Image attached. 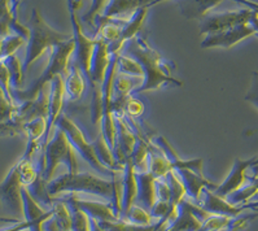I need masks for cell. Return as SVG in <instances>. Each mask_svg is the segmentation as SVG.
Segmentation results:
<instances>
[{
    "instance_id": "obj_10",
    "label": "cell",
    "mask_w": 258,
    "mask_h": 231,
    "mask_svg": "<svg viewBox=\"0 0 258 231\" xmlns=\"http://www.w3.org/2000/svg\"><path fill=\"white\" fill-rule=\"evenodd\" d=\"M253 11L250 8L237 11V12H226L219 15H208L203 20H200L201 34H216L221 31L237 26L240 24H245L250 21Z\"/></svg>"
},
{
    "instance_id": "obj_49",
    "label": "cell",
    "mask_w": 258,
    "mask_h": 231,
    "mask_svg": "<svg viewBox=\"0 0 258 231\" xmlns=\"http://www.w3.org/2000/svg\"><path fill=\"white\" fill-rule=\"evenodd\" d=\"M26 228H28V222L25 221V219H22V221L12 223V226H11V227L0 228V231H25Z\"/></svg>"
},
{
    "instance_id": "obj_53",
    "label": "cell",
    "mask_w": 258,
    "mask_h": 231,
    "mask_svg": "<svg viewBox=\"0 0 258 231\" xmlns=\"http://www.w3.org/2000/svg\"><path fill=\"white\" fill-rule=\"evenodd\" d=\"M249 171H250V174H249V176L258 177V158H257V162H255V164L253 165L250 169H249Z\"/></svg>"
},
{
    "instance_id": "obj_8",
    "label": "cell",
    "mask_w": 258,
    "mask_h": 231,
    "mask_svg": "<svg viewBox=\"0 0 258 231\" xmlns=\"http://www.w3.org/2000/svg\"><path fill=\"white\" fill-rule=\"evenodd\" d=\"M113 116L115 122V146L113 148V153L115 156L118 169H123L127 158L130 157L137 146L138 137L134 130L128 126L123 113L122 114L114 113Z\"/></svg>"
},
{
    "instance_id": "obj_2",
    "label": "cell",
    "mask_w": 258,
    "mask_h": 231,
    "mask_svg": "<svg viewBox=\"0 0 258 231\" xmlns=\"http://www.w3.org/2000/svg\"><path fill=\"white\" fill-rule=\"evenodd\" d=\"M74 39L67 40L62 42L57 46H53L51 48V53H49V63L47 64L46 70L40 74L38 79H35L26 90H11L13 96V100L16 104H21L24 101L34 100L38 96L39 91L44 86L49 85L52 79L55 78L58 74H62L64 78L67 77L68 70H69L70 59L74 55Z\"/></svg>"
},
{
    "instance_id": "obj_59",
    "label": "cell",
    "mask_w": 258,
    "mask_h": 231,
    "mask_svg": "<svg viewBox=\"0 0 258 231\" xmlns=\"http://www.w3.org/2000/svg\"><path fill=\"white\" fill-rule=\"evenodd\" d=\"M254 210H255V212H257V213H258V208H257V209H254Z\"/></svg>"
},
{
    "instance_id": "obj_26",
    "label": "cell",
    "mask_w": 258,
    "mask_h": 231,
    "mask_svg": "<svg viewBox=\"0 0 258 231\" xmlns=\"http://www.w3.org/2000/svg\"><path fill=\"white\" fill-rule=\"evenodd\" d=\"M144 77L126 76L117 72L113 82V96L124 97L133 94L138 87L143 85Z\"/></svg>"
},
{
    "instance_id": "obj_9",
    "label": "cell",
    "mask_w": 258,
    "mask_h": 231,
    "mask_svg": "<svg viewBox=\"0 0 258 231\" xmlns=\"http://www.w3.org/2000/svg\"><path fill=\"white\" fill-rule=\"evenodd\" d=\"M22 182L20 178L19 165H13L8 176L0 183V203L13 214L24 217L22 210Z\"/></svg>"
},
{
    "instance_id": "obj_13",
    "label": "cell",
    "mask_w": 258,
    "mask_h": 231,
    "mask_svg": "<svg viewBox=\"0 0 258 231\" xmlns=\"http://www.w3.org/2000/svg\"><path fill=\"white\" fill-rule=\"evenodd\" d=\"M201 226L203 222L192 212L191 201L188 199H183L157 231H200Z\"/></svg>"
},
{
    "instance_id": "obj_42",
    "label": "cell",
    "mask_w": 258,
    "mask_h": 231,
    "mask_svg": "<svg viewBox=\"0 0 258 231\" xmlns=\"http://www.w3.org/2000/svg\"><path fill=\"white\" fill-rule=\"evenodd\" d=\"M255 217H258V213H254V214H241V213H240L239 216L231 217L227 227H226V230L227 231H248L249 223H250V221H252V219H254Z\"/></svg>"
},
{
    "instance_id": "obj_15",
    "label": "cell",
    "mask_w": 258,
    "mask_h": 231,
    "mask_svg": "<svg viewBox=\"0 0 258 231\" xmlns=\"http://www.w3.org/2000/svg\"><path fill=\"white\" fill-rule=\"evenodd\" d=\"M21 195L24 219L28 222V228L25 231H43L44 222L48 221L53 216V212H52V209H43L39 204L31 198V195L29 194L26 187H22Z\"/></svg>"
},
{
    "instance_id": "obj_28",
    "label": "cell",
    "mask_w": 258,
    "mask_h": 231,
    "mask_svg": "<svg viewBox=\"0 0 258 231\" xmlns=\"http://www.w3.org/2000/svg\"><path fill=\"white\" fill-rule=\"evenodd\" d=\"M47 181L42 177V174L37 177V180L34 181L30 186L26 187V190L29 191V194L31 195V198L39 204L43 209L49 210L52 209V205H53V199H52L51 195L48 194V190H47Z\"/></svg>"
},
{
    "instance_id": "obj_40",
    "label": "cell",
    "mask_w": 258,
    "mask_h": 231,
    "mask_svg": "<svg viewBox=\"0 0 258 231\" xmlns=\"http://www.w3.org/2000/svg\"><path fill=\"white\" fill-rule=\"evenodd\" d=\"M26 40L20 35L10 34L3 38V44H2V53H0V60L4 57H8L11 55H15L16 51L24 44Z\"/></svg>"
},
{
    "instance_id": "obj_3",
    "label": "cell",
    "mask_w": 258,
    "mask_h": 231,
    "mask_svg": "<svg viewBox=\"0 0 258 231\" xmlns=\"http://www.w3.org/2000/svg\"><path fill=\"white\" fill-rule=\"evenodd\" d=\"M30 30V37L28 40V48H26V55L22 63L24 67V73H28L31 65L40 57L46 51H51L53 46H57L60 43L67 42V40L73 38V34H65L52 29L46 20L43 19L39 10L34 8L31 11L30 20L26 25Z\"/></svg>"
},
{
    "instance_id": "obj_7",
    "label": "cell",
    "mask_w": 258,
    "mask_h": 231,
    "mask_svg": "<svg viewBox=\"0 0 258 231\" xmlns=\"http://www.w3.org/2000/svg\"><path fill=\"white\" fill-rule=\"evenodd\" d=\"M70 21L73 28V39L76 48H74V56L76 61L82 69L87 82H90V70H91V60L95 52L97 40L94 38H88L82 29V25L77 17V12L70 10Z\"/></svg>"
},
{
    "instance_id": "obj_39",
    "label": "cell",
    "mask_w": 258,
    "mask_h": 231,
    "mask_svg": "<svg viewBox=\"0 0 258 231\" xmlns=\"http://www.w3.org/2000/svg\"><path fill=\"white\" fill-rule=\"evenodd\" d=\"M19 173H20V178H21V182L24 187H28L30 186L34 181L37 180V177L39 176L37 170H35V167H34L33 162L31 160H26V158H21L19 162Z\"/></svg>"
},
{
    "instance_id": "obj_55",
    "label": "cell",
    "mask_w": 258,
    "mask_h": 231,
    "mask_svg": "<svg viewBox=\"0 0 258 231\" xmlns=\"http://www.w3.org/2000/svg\"><path fill=\"white\" fill-rule=\"evenodd\" d=\"M164 2H166V0H155L151 7H155V6H157V4H160V3H164Z\"/></svg>"
},
{
    "instance_id": "obj_36",
    "label": "cell",
    "mask_w": 258,
    "mask_h": 231,
    "mask_svg": "<svg viewBox=\"0 0 258 231\" xmlns=\"http://www.w3.org/2000/svg\"><path fill=\"white\" fill-rule=\"evenodd\" d=\"M152 219L153 218L151 217V213H149L148 210L144 209V208L140 207V205H138V204H134L122 221H126L128 222V223H133V225L148 226L152 225Z\"/></svg>"
},
{
    "instance_id": "obj_33",
    "label": "cell",
    "mask_w": 258,
    "mask_h": 231,
    "mask_svg": "<svg viewBox=\"0 0 258 231\" xmlns=\"http://www.w3.org/2000/svg\"><path fill=\"white\" fill-rule=\"evenodd\" d=\"M62 199H65L69 204L70 213H72V231H91V218L87 213L79 209L68 196Z\"/></svg>"
},
{
    "instance_id": "obj_58",
    "label": "cell",
    "mask_w": 258,
    "mask_h": 231,
    "mask_svg": "<svg viewBox=\"0 0 258 231\" xmlns=\"http://www.w3.org/2000/svg\"><path fill=\"white\" fill-rule=\"evenodd\" d=\"M250 2H252V3H254V4H257V6H258V0H250Z\"/></svg>"
},
{
    "instance_id": "obj_14",
    "label": "cell",
    "mask_w": 258,
    "mask_h": 231,
    "mask_svg": "<svg viewBox=\"0 0 258 231\" xmlns=\"http://www.w3.org/2000/svg\"><path fill=\"white\" fill-rule=\"evenodd\" d=\"M258 157L248 158V160H241V158H235V162L232 165V169L228 173L227 178L223 181V183L218 185L214 190V194L221 196V198H226L230 192L235 191V190L240 189L241 186H244L248 181V171L253 165L257 162Z\"/></svg>"
},
{
    "instance_id": "obj_29",
    "label": "cell",
    "mask_w": 258,
    "mask_h": 231,
    "mask_svg": "<svg viewBox=\"0 0 258 231\" xmlns=\"http://www.w3.org/2000/svg\"><path fill=\"white\" fill-rule=\"evenodd\" d=\"M94 147L99 161L104 166H106L110 170H119L118 166H117V161H115V156L113 153V149L110 148L109 144L106 143L105 138H104V135L101 133L99 135V138L94 142Z\"/></svg>"
},
{
    "instance_id": "obj_31",
    "label": "cell",
    "mask_w": 258,
    "mask_h": 231,
    "mask_svg": "<svg viewBox=\"0 0 258 231\" xmlns=\"http://www.w3.org/2000/svg\"><path fill=\"white\" fill-rule=\"evenodd\" d=\"M149 139L143 138L138 139V143L135 146L134 151L131 153V162L134 165L137 173H144L148 171V151H149Z\"/></svg>"
},
{
    "instance_id": "obj_38",
    "label": "cell",
    "mask_w": 258,
    "mask_h": 231,
    "mask_svg": "<svg viewBox=\"0 0 258 231\" xmlns=\"http://www.w3.org/2000/svg\"><path fill=\"white\" fill-rule=\"evenodd\" d=\"M17 112V104L6 94L4 88L0 86V122L13 119Z\"/></svg>"
},
{
    "instance_id": "obj_52",
    "label": "cell",
    "mask_w": 258,
    "mask_h": 231,
    "mask_svg": "<svg viewBox=\"0 0 258 231\" xmlns=\"http://www.w3.org/2000/svg\"><path fill=\"white\" fill-rule=\"evenodd\" d=\"M91 231H104V228L99 225V222L96 219L91 218Z\"/></svg>"
},
{
    "instance_id": "obj_43",
    "label": "cell",
    "mask_w": 258,
    "mask_h": 231,
    "mask_svg": "<svg viewBox=\"0 0 258 231\" xmlns=\"http://www.w3.org/2000/svg\"><path fill=\"white\" fill-rule=\"evenodd\" d=\"M123 110L131 117H140L144 113V104L133 95H127L123 100Z\"/></svg>"
},
{
    "instance_id": "obj_12",
    "label": "cell",
    "mask_w": 258,
    "mask_h": 231,
    "mask_svg": "<svg viewBox=\"0 0 258 231\" xmlns=\"http://www.w3.org/2000/svg\"><path fill=\"white\" fill-rule=\"evenodd\" d=\"M49 101H48V116H47L46 135L43 138L42 147L47 143L51 137L53 128L57 124L58 119L62 114L64 104L67 101L65 95V78L62 74H58L49 82Z\"/></svg>"
},
{
    "instance_id": "obj_27",
    "label": "cell",
    "mask_w": 258,
    "mask_h": 231,
    "mask_svg": "<svg viewBox=\"0 0 258 231\" xmlns=\"http://www.w3.org/2000/svg\"><path fill=\"white\" fill-rule=\"evenodd\" d=\"M257 194H258L257 185H255L253 177L248 176V181H246L245 185L241 186L240 189L235 190V191L230 192L225 199L228 204H231V205H234V207H240V205H243V204L249 203V201L252 200Z\"/></svg>"
},
{
    "instance_id": "obj_47",
    "label": "cell",
    "mask_w": 258,
    "mask_h": 231,
    "mask_svg": "<svg viewBox=\"0 0 258 231\" xmlns=\"http://www.w3.org/2000/svg\"><path fill=\"white\" fill-rule=\"evenodd\" d=\"M2 19H15L11 12V0H0V20Z\"/></svg>"
},
{
    "instance_id": "obj_50",
    "label": "cell",
    "mask_w": 258,
    "mask_h": 231,
    "mask_svg": "<svg viewBox=\"0 0 258 231\" xmlns=\"http://www.w3.org/2000/svg\"><path fill=\"white\" fill-rule=\"evenodd\" d=\"M43 231H61L57 225V222H56V219L53 218V216H52L48 221L44 222V225H43Z\"/></svg>"
},
{
    "instance_id": "obj_46",
    "label": "cell",
    "mask_w": 258,
    "mask_h": 231,
    "mask_svg": "<svg viewBox=\"0 0 258 231\" xmlns=\"http://www.w3.org/2000/svg\"><path fill=\"white\" fill-rule=\"evenodd\" d=\"M155 187L157 200L170 201V190H169V186H167L166 181L164 178H156Z\"/></svg>"
},
{
    "instance_id": "obj_54",
    "label": "cell",
    "mask_w": 258,
    "mask_h": 231,
    "mask_svg": "<svg viewBox=\"0 0 258 231\" xmlns=\"http://www.w3.org/2000/svg\"><path fill=\"white\" fill-rule=\"evenodd\" d=\"M83 2H85V0H76V4H74L73 8H69V10H73V11H76V12H77V11H78L79 8L82 7Z\"/></svg>"
},
{
    "instance_id": "obj_56",
    "label": "cell",
    "mask_w": 258,
    "mask_h": 231,
    "mask_svg": "<svg viewBox=\"0 0 258 231\" xmlns=\"http://www.w3.org/2000/svg\"><path fill=\"white\" fill-rule=\"evenodd\" d=\"M68 4H69V8H73L74 4H76V0H68Z\"/></svg>"
},
{
    "instance_id": "obj_34",
    "label": "cell",
    "mask_w": 258,
    "mask_h": 231,
    "mask_svg": "<svg viewBox=\"0 0 258 231\" xmlns=\"http://www.w3.org/2000/svg\"><path fill=\"white\" fill-rule=\"evenodd\" d=\"M164 180L166 181L167 186H169V190H170L171 205L176 207V205L185 198L184 186H183L182 181H180V178L178 177V174H176L173 169L164 177Z\"/></svg>"
},
{
    "instance_id": "obj_51",
    "label": "cell",
    "mask_w": 258,
    "mask_h": 231,
    "mask_svg": "<svg viewBox=\"0 0 258 231\" xmlns=\"http://www.w3.org/2000/svg\"><path fill=\"white\" fill-rule=\"evenodd\" d=\"M253 11V10H252ZM250 25H252L253 28H254V30H255V37H258V13L255 12V11H253V15H252V17H250Z\"/></svg>"
},
{
    "instance_id": "obj_19",
    "label": "cell",
    "mask_w": 258,
    "mask_h": 231,
    "mask_svg": "<svg viewBox=\"0 0 258 231\" xmlns=\"http://www.w3.org/2000/svg\"><path fill=\"white\" fill-rule=\"evenodd\" d=\"M173 170L178 174V177L182 181L185 189V195L191 199L192 203H199L201 191H203L204 187H208L212 191L216 190L217 185L209 182L207 178H204V176H199V174H196L192 170H188V169H173Z\"/></svg>"
},
{
    "instance_id": "obj_37",
    "label": "cell",
    "mask_w": 258,
    "mask_h": 231,
    "mask_svg": "<svg viewBox=\"0 0 258 231\" xmlns=\"http://www.w3.org/2000/svg\"><path fill=\"white\" fill-rule=\"evenodd\" d=\"M110 0H92L91 7L86 15L82 16V21L86 24L91 25L94 28H96V20L104 15L106 7L109 4Z\"/></svg>"
},
{
    "instance_id": "obj_23",
    "label": "cell",
    "mask_w": 258,
    "mask_h": 231,
    "mask_svg": "<svg viewBox=\"0 0 258 231\" xmlns=\"http://www.w3.org/2000/svg\"><path fill=\"white\" fill-rule=\"evenodd\" d=\"M156 178L149 173H137V183H138V192H137V200L135 204L143 207L149 212L151 208L155 205L157 201L156 196V187H155Z\"/></svg>"
},
{
    "instance_id": "obj_4",
    "label": "cell",
    "mask_w": 258,
    "mask_h": 231,
    "mask_svg": "<svg viewBox=\"0 0 258 231\" xmlns=\"http://www.w3.org/2000/svg\"><path fill=\"white\" fill-rule=\"evenodd\" d=\"M47 190L51 196L60 194H87L106 201H112L113 187L110 180H103L100 177L90 173H65L56 177L47 183Z\"/></svg>"
},
{
    "instance_id": "obj_18",
    "label": "cell",
    "mask_w": 258,
    "mask_h": 231,
    "mask_svg": "<svg viewBox=\"0 0 258 231\" xmlns=\"http://www.w3.org/2000/svg\"><path fill=\"white\" fill-rule=\"evenodd\" d=\"M68 198L76 204L79 209H82L83 212L87 213L90 218H94L96 221H117V217L114 216L113 212L112 203L106 201V203H99V201L92 200H82L78 198V194H68Z\"/></svg>"
},
{
    "instance_id": "obj_32",
    "label": "cell",
    "mask_w": 258,
    "mask_h": 231,
    "mask_svg": "<svg viewBox=\"0 0 258 231\" xmlns=\"http://www.w3.org/2000/svg\"><path fill=\"white\" fill-rule=\"evenodd\" d=\"M2 61H3V64L6 65V68L10 72L11 90H20L25 76L24 67H22V63L20 61V59L16 55H11L8 57L2 59Z\"/></svg>"
},
{
    "instance_id": "obj_45",
    "label": "cell",
    "mask_w": 258,
    "mask_h": 231,
    "mask_svg": "<svg viewBox=\"0 0 258 231\" xmlns=\"http://www.w3.org/2000/svg\"><path fill=\"white\" fill-rule=\"evenodd\" d=\"M245 101L253 104L255 108H258V72L252 73V82L249 86V90L246 95L244 96Z\"/></svg>"
},
{
    "instance_id": "obj_17",
    "label": "cell",
    "mask_w": 258,
    "mask_h": 231,
    "mask_svg": "<svg viewBox=\"0 0 258 231\" xmlns=\"http://www.w3.org/2000/svg\"><path fill=\"white\" fill-rule=\"evenodd\" d=\"M199 207L209 212L210 214H218V216H227V217H236L240 213H243V205L240 207H234L226 201L225 198H221L216 195L208 187H204L201 191L200 200L198 203Z\"/></svg>"
},
{
    "instance_id": "obj_48",
    "label": "cell",
    "mask_w": 258,
    "mask_h": 231,
    "mask_svg": "<svg viewBox=\"0 0 258 231\" xmlns=\"http://www.w3.org/2000/svg\"><path fill=\"white\" fill-rule=\"evenodd\" d=\"M15 19H2L0 20V37L4 38L10 35V24Z\"/></svg>"
},
{
    "instance_id": "obj_5",
    "label": "cell",
    "mask_w": 258,
    "mask_h": 231,
    "mask_svg": "<svg viewBox=\"0 0 258 231\" xmlns=\"http://www.w3.org/2000/svg\"><path fill=\"white\" fill-rule=\"evenodd\" d=\"M43 148H44L46 167L42 177L47 182L53 180L56 169L60 164H64L68 167V173H78L76 149L61 129H56L53 137L43 146Z\"/></svg>"
},
{
    "instance_id": "obj_25",
    "label": "cell",
    "mask_w": 258,
    "mask_h": 231,
    "mask_svg": "<svg viewBox=\"0 0 258 231\" xmlns=\"http://www.w3.org/2000/svg\"><path fill=\"white\" fill-rule=\"evenodd\" d=\"M170 161L167 160L161 149L158 148L152 142L149 143L148 151V171L155 178H164L171 170Z\"/></svg>"
},
{
    "instance_id": "obj_16",
    "label": "cell",
    "mask_w": 258,
    "mask_h": 231,
    "mask_svg": "<svg viewBox=\"0 0 258 231\" xmlns=\"http://www.w3.org/2000/svg\"><path fill=\"white\" fill-rule=\"evenodd\" d=\"M95 39V38H94ZM96 47L92 55L91 60V70H90V82L88 85L94 86H103L105 81L106 72L110 64V52L109 44L101 39H96Z\"/></svg>"
},
{
    "instance_id": "obj_6",
    "label": "cell",
    "mask_w": 258,
    "mask_h": 231,
    "mask_svg": "<svg viewBox=\"0 0 258 231\" xmlns=\"http://www.w3.org/2000/svg\"><path fill=\"white\" fill-rule=\"evenodd\" d=\"M56 126L64 131L65 134H67L68 139L70 140V143L73 144L74 149L81 155V157H83L85 161H87L88 164L91 165V167L94 170H96L97 173L100 174L101 177H104V178H112L113 171L114 170H110V169L104 166V165L99 161L96 152H95L94 143H90V142H88L85 133L81 130V128L77 125L73 120L70 119L69 116L61 114Z\"/></svg>"
},
{
    "instance_id": "obj_22",
    "label": "cell",
    "mask_w": 258,
    "mask_h": 231,
    "mask_svg": "<svg viewBox=\"0 0 258 231\" xmlns=\"http://www.w3.org/2000/svg\"><path fill=\"white\" fill-rule=\"evenodd\" d=\"M138 192L137 183V171L131 162V158L128 157L123 167V194H122V213L121 218L123 219L128 213L130 208L135 204Z\"/></svg>"
},
{
    "instance_id": "obj_11",
    "label": "cell",
    "mask_w": 258,
    "mask_h": 231,
    "mask_svg": "<svg viewBox=\"0 0 258 231\" xmlns=\"http://www.w3.org/2000/svg\"><path fill=\"white\" fill-rule=\"evenodd\" d=\"M255 34L254 28L250 22L240 24L237 26L228 29V30L221 31L216 34H208L201 42L200 47L204 49L207 48H231L232 46H236L237 43L246 39L249 37H253Z\"/></svg>"
},
{
    "instance_id": "obj_30",
    "label": "cell",
    "mask_w": 258,
    "mask_h": 231,
    "mask_svg": "<svg viewBox=\"0 0 258 231\" xmlns=\"http://www.w3.org/2000/svg\"><path fill=\"white\" fill-rule=\"evenodd\" d=\"M52 212L61 231H72V213L65 199H53Z\"/></svg>"
},
{
    "instance_id": "obj_1",
    "label": "cell",
    "mask_w": 258,
    "mask_h": 231,
    "mask_svg": "<svg viewBox=\"0 0 258 231\" xmlns=\"http://www.w3.org/2000/svg\"><path fill=\"white\" fill-rule=\"evenodd\" d=\"M122 53L134 57L144 70V82L131 95L157 90L166 85L183 86V81L171 76V64L165 60L161 53L156 51L148 40L142 35H137L124 43Z\"/></svg>"
},
{
    "instance_id": "obj_41",
    "label": "cell",
    "mask_w": 258,
    "mask_h": 231,
    "mask_svg": "<svg viewBox=\"0 0 258 231\" xmlns=\"http://www.w3.org/2000/svg\"><path fill=\"white\" fill-rule=\"evenodd\" d=\"M231 217L218 216V214H210L201 226L200 231H222L226 230Z\"/></svg>"
},
{
    "instance_id": "obj_24",
    "label": "cell",
    "mask_w": 258,
    "mask_h": 231,
    "mask_svg": "<svg viewBox=\"0 0 258 231\" xmlns=\"http://www.w3.org/2000/svg\"><path fill=\"white\" fill-rule=\"evenodd\" d=\"M223 0H179L180 15L187 20H203Z\"/></svg>"
},
{
    "instance_id": "obj_35",
    "label": "cell",
    "mask_w": 258,
    "mask_h": 231,
    "mask_svg": "<svg viewBox=\"0 0 258 231\" xmlns=\"http://www.w3.org/2000/svg\"><path fill=\"white\" fill-rule=\"evenodd\" d=\"M118 73L133 77H144V70L142 65L134 57L122 52L118 57Z\"/></svg>"
},
{
    "instance_id": "obj_44",
    "label": "cell",
    "mask_w": 258,
    "mask_h": 231,
    "mask_svg": "<svg viewBox=\"0 0 258 231\" xmlns=\"http://www.w3.org/2000/svg\"><path fill=\"white\" fill-rule=\"evenodd\" d=\"M174 205H171L170 201H161V200H157L155 203L149 213H151V217L156 219H161L164 217H166L171 210L174 209Z\"/></svg>"
},
{
    "instance_id": "obj_21",
    "label": "cell",
    "mask_w": 258,
    "mask_h": 231,
    "mask_svg": "<svg viewBox=\"0 0 258 231\" xmlns=\"http://www.w3.org/2000/svg\"><path fill=\"white\" fill-rule=\"evenodd\" d=\"M155 0H110L105 12L100 17L104 19H122L130 20V17L139 8H151Z\"/></svg>"
},
{
    "instance_id": "obj_57",
    "label": "cell",
    "mask_w": 258,
    "mask_h": 231,
    "mask_svg": "<svg viewBox=\"0 0 258 231\" xmlns=\"http://www.w3.org/2000/svg\"><path fill=\"white\" fill-rule=\"evenodd\" d=\"M2 44H3V38L0 37V53H2Z\"/></svg>"
},
{
    "instance_id": "obj_20",
    "label": "cell",
    "mask_w": 258,
    "mask_h": 231,
    "mask_svg": "<svg viewBox=\"0 0 258 231\" xmlns=\"http://www.w3.org/2000/svg\"><path fill=\"white\" fill-rule=\"evenodd\" d=\"M86 86H87V79H86L77 61H70L69 70H68V74L65 77L67 101L73 103V101L81 100L83 95H85Z\"/></svg>"
}]
</instances>
